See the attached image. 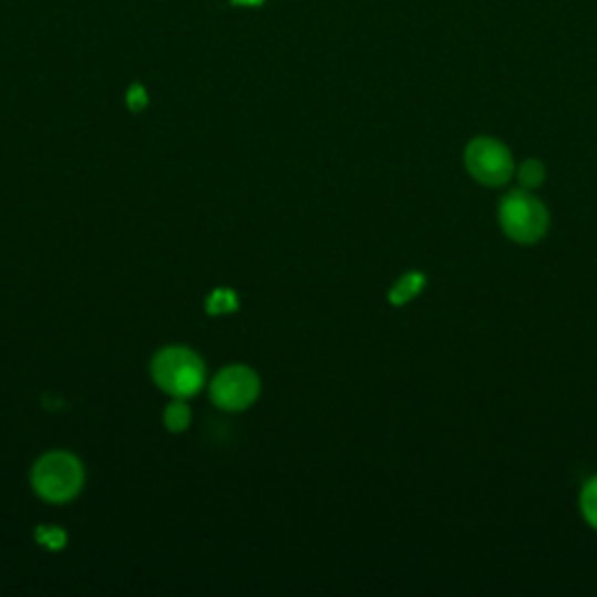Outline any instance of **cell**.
<instances>
[{
    "instance_id": "1",
    "label": "cell",
    "mask_w": 597,
    "mask_h": 597,
    "mask_svg": "<svg viewBox=\"0 0 597 597\" xmlns=\"http://www.w3.org/2000/svg\"><path fill=\"white\" fill-rule=\"evenodd\" d=\"M152 379L175 400H187L206 383V364L194 350L171 346L152 360Z\"/></svg>"
},
{
    "instance_id": "2",
    "label": "cell",
    "mask_w": 597,
    "mask_h": 597,
    "mask_svg": "<svg viewBox=\"0 0 597 597\" xmlns=\"http://www.w3.org/2000/svg\"><path fill=\"white\" fill-rule=\"evenodd\" d=\"M31 483L38 497L52 504H65L80 495L84 485V467L75 455L54 451L35 462Z\"/></svg>"
},
{
    "instance_id": "3",
    "label": "cell",
    "mask_w": 597,
    "mask_h": 597,
    "mask_svg": "<svg viewBox=\"0 0 597 597\" xmlns=\"http://www.w3.org/2000/svg\"><path fill=\"white\" fill-rule=\"evenodd\" d=\"M500 223L508 238L518 243H535L546 234L548 213L535 196L514 192L500 206Z\"/></svg>"
},
{
    "instance_id": "4",
    "label": "cell",
    "mask_w": 597,
    "mask_h": 597,
    "mask_svg": "<svg viewBox=\"0 0 597 597\" xmlns=\"http://www.w3.org/2000/svg\"><path fill=\"white\" fill-rule=\"evenodd\" d=\"M261 383L259 375L243 364H234L219 371L210 385V397L215 406L223 411H243L255 404Z\"/></svg>"
},
{
    "instance_id": "5",
    "label": "cell",
    "mask_w": 597,
    "mask_h": 597,
    "mask_svg": "<svg viewBox=\"0 0 597 597\" xmlns=\"http://www.w3.org/2000/svg\"><path fill=\"white\" fill-rule=\"evenodd\" d=\"M464 164H467L470 173L483 185L500 187L504 185L514 173V159L508 150L493 141V138H478L467 147L464 154Z\"/></svg>"
},
{
    "instance_id": "6",
    "label": "cell",
    "mask_w": 597,
    "mask_h": 597,
    "mask_svg": "<svg viewBox=\"0 0 597 597\" xmlns=\"http://www.w3.org/2000/svg\"><path fill=\"white\" fill-rule=\"evenodd\" d=\"M238 308V297L234 290H225V287H219L215 290L208 301H206V311L210 316H225V313H234Z\"/></svg>"
},
{
    "instance_id": "7",
    "label": "cell",
    "mask_w": 597,
    "mask_h": 597,
    "mask_svg": "<svg viewBox=\"0 0 597 597\" xmlns=\"http://www.w3.org/2000/svg\"><path fill=\"white\" fill-rule=\"evenodd\" d=\"M164 423L171 432H185L192 423L189 406L183 400H175L173 404H168V409L164 413Z\"/></svg>"
},
{
    "instance_id": "8",
    "label": "cell",
    "mask_w": 597,
    "mask_h": 597,
    "mask_svg": "<svg viewBox=\"0 0 597 597\" xmlns=\"http://www.w3.org/2000/svg\"><path fill=\"white\" fill-rule=\"evenodd\" d=\"M581 508L586 521L597 529V476L586 483V488L581 493Z\"/></svg>"
},
{
    "instance_id": "9",
    "label": "cell",
    "mask_w": 597,
    "mask_h": 597,
    "mask_svg": "<svg viewBox=\"0 0 597 597\" xmlns=\"http://www.w3.org/2000/svg\"><path fill=\"white\" fill-rule=\"evenodd\" d=\"M35 539L50 550H59L65 546V542H69V535H65L61 527H38Z\"/></svg>"
},
{
    "instance_id": "10",
    "label": "cell",
    "mask_w": 597,
    "mask_h": 597,
    "mask_svg": "<svg viewBox=\"0 0 597 597\" xmlns=\"http://www.w3.org/2000/svg\"><path fill=\"white\" fill-rule=\"evenodd\" d=\"M150 99H147V92L143 84H131L128 92H126V105L131 113H143V110L147 107Z\"/></svg>"
},
{
    "instance_id": "11",
    "label": "cell",
    "mask_w": 597,
    "mask_h": 597,
    "mask_svg": "<svg viewBox=\"0 0 597 597\" xmlns=\"http://www.w3.org/2000/svg\"><path fill=\"white\" fill-rule=\"evenodd\" d=\"M542 178H544V171H542V164H537V162H527L525 168L521 171V181L525 185H529V187H535L537 183H542Z\"/></svg>"
},
{
    "instance_id": "12",
    "label": "cell",
    "mask_w": 597,
    "mask_h": 597,
    "mask_svg": "<svg viewBox=\"0 0 597 597\" xmlns=\"http://www.w3.org/2000/svg\"><path fill=\"white\" fill-rule=\"evenodd\" d=\"M413 285H418V280L415 278H404L400 285H397L394 287V292L390 295L392 297V301L394 303H402V301H406V299H411L413 297Z\"/></svg>"
},
{
    "instance_id": "13",
    "label": "cell",
    "mask_w": 597,
    "mask_h": 597,
    "mask_svg": "<svg viewBox=\"0 0 597 597\" xmlns=\"http://www.w3.org/2000/svg\"><path fill=\"white\" fill-rule=\"evenodd\" d=\"M229 6H234V8H261V6H267V0H229Z\"/></svg>"
}]
</instances>
